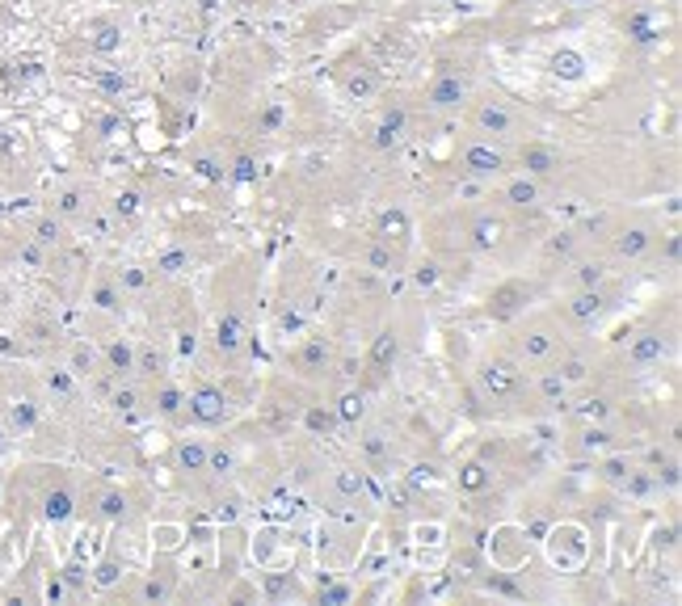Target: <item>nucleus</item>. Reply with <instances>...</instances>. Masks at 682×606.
Segmentation results:
<instances>
[{
  "instance_id": "f257e3e1",
  "label": "nucleus",
  "mask_w": 682,
  "mask_h": 606,
  "mask_svg": "<svg viewBox=\"0 0 682 606\" xmlns=\"http://www.w3.org/2000/svg\"><path fill=\"white\" fill-rule=\"evenodd\" d=\"M459 165H464L468 177H501L506 173V152H497L485 139H476V144L459 152Z\"/></svg>"
},
{
  "instance_id": "f03ea898",
  "label": "nucleus",
  "mask_w": 682,
  "mask_h": 606,
  "mask_svg": "<svg viewBox=\"0 0 682 606\" xmlns=\"http://www.w3.org/2000/svg\"><path fill=\"white\" fill-rule=\"evenodd\" d=\"M476 127L485 135L506 139V135L518 131V114L506 106V101H480V106H476Z\"/></svg>"
},
{
  "instance_id": "7ed1b4c3",
  "label": "nucleus",
  "mask_w": 682,
  "mask_h": 606,
  "mask_svg": "<svg viewBox=\"0 0 682 606\" xmlns=\"http://www.w3.org/2000/svg\"><path fill=\"white\" fill-rule=\"evenodd\" d=\"M468 101V80L459 76V72H443L430 85V106L434 110H443V114H451V110H459Z\"/></svg>"
},
{
  "instance_id": "20e7f679",
  "label": "nucleus",
  "mask_w": 682,
  "mask_h": 606,
  "mask_svg": "<svg viewBox=\"0 0 682 606\" xmlns=\"http://www.w3.org/2000/svg\"><path fill=\"white\" fill-rule=\"evenodd\" d=\"M190 417L198 421V426H219V421L228 417V400L219 388H203L190 396Z\"/></svg>"
},
{
  "instance_id": "39448f33",
  "label": "nucleus",
  "mask_w": 682,
  "mask_h": 606,
  "mask_svg": "<svg viewBox=\"0 0 682 606\" xmlns=\"http://www.w3.org/2000/svg\"><path fill=\"white\" fill-rule=\"evenodd\" d=\"M607 312V295L598 291V287H581L577 295H573V303H569V316L577 320V325H594L598 316Z\"/></svg>"
},
{
  "instance_id": "423d86ee",
  "label": "nucleus",
  "mask_w": 682,
  "mask_h": 606,
  "mask_svg": "<svg viewBox=\"0 0 682 606\" xmlns=\"http://www.w3.org/2000/svg\"><path fill=\"white\" fill-rule=\"evenodd\" d=\"M518 160H523V169H527L531 177H552V173L560 169V152L548 148V144H539V139H531Z\"/></svg>"
},
{
  "instance_id": "0eeeda50",
  "label": "nucleus",
  "mask_w": 682,
  "mask_h": 606,
  "mask_svg": "<svg viewBox=\"0 0 682 606\" xmlns=\"http://www.w3.org/2000/svg\"><path fill=\"white\" fill-rule=\"evenodd\" d=\"M523 303H527V287H523V282H506V287L493 291V299H489V316L506 320V316H514L518 308H523Z\"/></svg>"
},
{
  "instance_id": "6e6552de",
  "label": "nucleus",
  "mask_w": 682,
  "mask_h": 606,
  "mask_svg": "<svg viewBox=\"0 0 682 606\" xmlns=\"http://www.w3.org/2000/svg\"><path fill=\"white\" fill-rule=\"evenodd\" d=\"M485 388L493 392V400L514 396L518 392V371L510 367V362H493V367H485Z\"/></svg>"
},
{
  "instance_id": "1a4fd4ad",
  "label": "nucleus",
  "mask_w": 682,
  "mask_h": 606,
  "mask_svg": "<svg viewBox=\"0 0 682 606\" xmlns=\"http://www.w3.org/2000/svg\"><path fill=\"white\" fill-rule=\"evenodd\" d=\"M628 358L636 362V367H649V362H661V358H666V341H661V333H645L640 341H632Z\"/></svg>"
},
{
  "instance_id": "9d476101",
  "label": "nucleus",
  "mask_w": 682,
  "mask_h": 606,
  "mask_svg": "<svg viewBox=\"0 0 682 606\" xmlns=\"http://www.w3.org/2000/svg\"><path fill=\"white\" fill-rule=\"evenodd\" d=\"M396 350H400V337H396L392 329L379 333V337H375V350H371V362H367L371 375H384L388 362H396Z\"/></svg>"
},
{
  "instance_id": "9b49d317",
  "label": "nucleus",
  "mask_w": 682,
  "mask_h": 606,
  "mask_svg": "<svg viewBox=\"0 0 682 606\" xmlns=\"http://www.w3.org/2000/svg\"><path fill=\"white\" fill-rule=\"evenodd\" d=\"M649 240H653V236H649L645 228H628V232H619V236H615V253H619V257H628V261H636V257H645V253H649Z\"/></svg>"
},
{
  "instance_id": "f8f14e48",
  "label": "nucleus",
  "mask_w": 682,
  "mask_h": 606,
  "mask_svg": "<svg viewBox=\"0 0 682 606\" xmlns=\"http://www.w3.org/2000/svg\"><path fill=\"white\" fill-rule=\"evenodd\" d=\"M506 202H510V207H535V202H539L535 177H514V181H506Z\"/></svg>"
},
{
  "instance_id": "ddd939ff",
  "label": "nucleus",
  "mask_w": 682,
  "mask_h": 606,
  "mask_svg": "<svg viewBox=\"0 0 682 606\" xmlns=\"http://www.w3.org/2000/svg\"><path fill=\"white\" fill-rule=\"evenodd\" d=\"M552 72L560 80H581L586 76V59H581V51H556L552 55Z\"/></svg>"
},
{
  "instance_id": "4468645a",
  "label": "nucleus",
  "mask_w": 682,
  "mask_h": 606,
  "mask_svg": "<svg viewBox=\"0 0 682 606\" xmlns=\"http://www.w3.org/2000/svg\"><path fill=\"white\" fill-rule=\"evenodd\" d=\"M400 131H405V110H388L384 123H379V131H375V144L379 148H392L396 139H400Z\"/></svg>"
},
{
  "instance_id": "2eb2a0df",
  "label": "nucleus",
  "mask_w": 682,
  "mask_h": 606,
  "mask_svg": "<svg viewBox=\"0 0 682 606\" xmlns=\"http://www.w3.org/2000/svg\"><path fill=\"white\" fill-rule=\"evenodd\" d=\"M304 426L316 430V434H333L341 426V417H337V409H308L304 413Z\"/></svg>"
},
{
  "instance_id": "dca6fc26",
  "label": "nucleus",
  "mask_w": 682,
  "mask_h": 606,
  "mask_svg": "<svg viewBox=\"0 0 682 606\" xmlns=\"http://www.w3.org/2000/svg\"><path fill=\"white\" fill-rule=\"evenodd\" d=\"M501 240V228L493 224V219H480V224H472V249H480V253H489L493 245Z\"/></svg>"
},
{
  "instance_id": "f3484780",
  "label": "nucleus",
  "mask_w": 682,
  "mask_h": 606,
  "mask_svg": "<svg viewBox=\"0 0 682 606\" xmlns=\"http://www.w3.org/2000/svg\"><path fill=\"white\" fill-rule=\"evenodd\" d=\"M552 350H556V341H552L548 333H531V337H523V358H531V362H544Z\"/></svg>"
},
{
  "instance_id": "a211bd4d",
  "label": "nucleus",
  "mask_w": 682,
  "mask_h": 606,
  "mask_svg": "<svg viewBox=\"0 0 682 606\" xmlns=\"http://www.w3.org/2000/svg\"><path fill=\"white\" fill-rule=\"evenodd\" d=\"M325 362H329V346H325V341H308L304 354H299V367H304L308 375H312V371H320Z\"/></svg>"
},
{
  "instance_id": "6ab92c4d",
  "label": "nucleus",
  "mask_w": 682,
  "mask_h": 606,
  "mask_svg": "<svg viewBox=\"0 0 682 606\" xmlns=\"http://www.w3.org/2000/svg\"><path fill=\"white\" fill-rule=\"evenodd\" d=\"M177 463H182L186 472H207V447H198V442H186V447L177 451Z\"/></svg>"
},
{
  "instance_id": "aec40b11",
  "label": "nucleus",
  "mask_w": 682,
  "mask_h": 606,
  "mask_svg": "<svg viewBox=\"0 0 682 606\" xmlns=\"http://www.w3.org/2000/svg\"><path fill=\"white\" fill-rule=\"evenodd\" d=\"M236 346H240V320L236 316H224V320H219V350L236 354Z\"/></svg>"
},
{
  "instance_id": "412c9836",
  "label": "nucleus",
  "mask_w": 682,
  "mask_h": 606,
  "mask_svg": "<svg viewBox=\"0 0 682 606\" xmlns=\"http://www.w3.org/2000/svg\"><path fill=\"white\" fill-rule=\"evenodd\" d=\"M333 484H337V493H341V497H358V493H363V472L346 468V472H337V476H333Z\"/></svg>"
},
{
  "instance_id": "4be33fe9",
  "label": "nucleus",
  "mask_w": 682,
  "mask_h": 606,
  "mask_svg": "<svg viewBox=\"0 0 682 606\" xmlns=\"http://www.w3.org/2000/svg\"><path fill=\"white\" fill-rule=\"evenodd\" d=\"M539 388H544L548 404H556V409H560V404H565V392H569V383H565V379H560L556 371H552V375H544V379H539Z\"/></svg>"
},
{
  "instance_id": "5701e85b",
  "label": "nucleus",
  "mask_w": 682,
  "mask_h": 606,
  "mask_svg": "<svg viewBox=\"0 0 682 606\" xmlns=\"http://www.w3.org/2000/svg\"><path fill=\"white\" fill-rule=\"evenodd\" d=\"M459 484H464L468 493H476V489H485L489 484V472H485V463H468L464 472H459Z\"/></svg>"
},
{
  "instance_id": "b1692460",
  "label": "nucleus",
  "mask_w": 682,
  "mask_h": 606,
  "mask_svg": "<svg viewBox=\"0 0 682 606\" xmlns=\"http://www.w3.org/2000/svg\"><path fill=\"white\" fill-rule=\"evenodd\" d=\"M337 417H341V426H354L358 417H363V396H341V404H337Z\"/></svg>"
},
{
  "instance_id": "393cba45",
  "label": "nucleus",
  "mask_w": 682,
  "mask_h": 606,
  "mask_svg": "<svg viewBox=\"0 0 682 606\" xmlns=\"http://www.w3.org/2000/svg\"><path fill=\"white\" fill-rule=\"evenodd\" d=\"M190 266V253H182V249H173V253H165L156 261V270H165V274H177V270H186Z\"/></svg>"
},
{
  "instance_id": "a878e982",
  "label": "nucleus",
  "mask_w": 682,
  "mask_h": 606,
  "mask_svg": "<svg viewBox=\"0 0 682 606\" xmlns=\"http://www.w3.org/2000/svg\"><path fill=\"white\" fill-rule=\"evenodd\" d=\"M577 282H581V287H598V282H603V266H598V261L577 266Z\"/></svg>"
},
{
  "instance_id": "bb28decb",
  "label": "nucleus",
  "mask_w": 682,
  "mask_h": 606,
  "mask_svg": "<svg viewBox=\"0 0 682 606\" xmlns=\"http://www.w3.org/2000/svg\"><path fill=\"white\" fill-rule=\"evenodd\" d=\"M556 375L565 379V383H581V379H586V362H581V358H569V362H565V367H560Z\"/></svg>"
},
{
  "instance_id": "cd10ccee",
  "label": "nucleus",
  "mask_w": 682,
  "mask_h": 606,
  "mask_svg": "<svg viewBox=\"0 0 682 606\" xmlns=\"http://www.w3.org/2000/svg\"><path fill=\"white\" fill-rule=\"evenodd\" d=\"M47 514H51V518H68V514H72V497H68V493H51Z\"/></svg>"
},
{
  "instance_id": "c85d7f7f",
  "label": "nucleus",
  "mask_w": 682,
  "mask_h": 606,
  "mask_svg": "<svg viewBox=\"0 0 682 606\" xmlns=\"http://www.w3.org/2000/svg\"><path fill=\"white\" fill-rule=\"evenodd\" d=\"M110 362H114V371H131L135 367V362H131V346H118V341H114V346H110Z\"/></svg>"
},
{
  "instance_id": "c756f323",
  "label": "nucleus",
  "mask_w": 682,
  "mask_h": 606,
  "mask_svg": "<svg viewBox=\"0 0 682 606\" xmlns=\"http://www.w3.org/2000/svg\"><path fill=\"white\" fill-rule=\"evenodd\" d=\"M350 93H354V97H367V93H375V76H371V72H363V76H350Z\"/></svg>"
},
{
  "instance_id": "7c9ffc66",
  "label": "nucleus",
  "mask_w": 682,
  "mask_h": 606,
  "mask_svg": "<svg viewBox=\"0 0 682 606\" xmlns=\"http://www.w3.org/2000/svg\"><path fill=\"white\" fill-rule=\"evenodd\" d=\"M177 409H182V392L165 388V392H160V413H177Z\"/></svg>"
},
{
  "instance_id": "2f4dec72",
  "label": "nucleus",
  "mask_w": 682,
  "mask_h": 606,
  "mask_svg": "<svg viewBox=\"0 0 682 606\" xmlns=\"http://www.w3.org/2000/svg\"><path fill=\"white\" fill-rule=\"evenodd\" d=\"M367 261H371L375 270H392V253H388V249H371Z\"/></svg>"
},
{
  "instance_id": "473e14b6",
  "label": "nucleus",
  "mask_w": 682,
  "mask_h": 606,
  "mask_svg": "<svg viewBox=\"0 0 682 606\" xmlns=\"http://www.w3.org/2000/svg\"><path fill=\"white\" fill-rule=\"evenodd\" d=\"M102 514H106V518H118V514H123V497H118V493H106Z\"/></svg>"
},
{
  "instance_id": "72a5a7b5",
  "label": "nucleus",
  "mask_w": 682,
  "mask_h": 606,
  "mask_svg": "<svg viewBox=\"0 0 682 606\" xmlns=\"http://www.w3.org/2000/svg\"><path fill=\"white\" fill-rule=\"evenodd\" d=\"M97 303H102L106 312H114L118 308V291L114 287H97Z\"/></svg>"
},
{
  "instance_id": "f704fd0d",
  "label": "nucleus",
  "mask_w": 682,
  "mask_h": 606,
  "mask_svg": "<svg viewBox=\"0 0 682 606\" xmlns=\"http://www.w3.org/2000/svg\"><path fill=\"white\" fill-rule=\"evenodd\" d=\"M123 287H131V291L148 287V274H144V270H127V274H123Z\"/></svg>"
},
{
  "instance_id": "c9c22d12",
  "label": "nucleus",
  "mask_w": 682,
  "mask_h": 606,
  "mask_svg": "<svg viewBox=\"0 0 682 606\" xmlns=\"http://www.w3.org/2000/svg\"><path fill=\"white\" fill-rule=\"evenodd\" d=\"M236 181H253V160L249 156L236 160Z\"/></svg>"
},
{
  "instance_id": "e433bc0d",
  "label": "nucleus",
  "mask_w": 682,
  "mask_h": 606,
  "mask_svg": "<svg viewBox=\"0 0 682 606\" xmlns=\"http://www.w3.org/2000/svg\"><path fill=\"white\" fill-rule=\"evenodd\" d=\"M55 236H59V228L51 224V219H43V224H38V240H43V245H51Z\"/></svg>"
},
{
  "instance_id": "4c0bfd02",
  "label": "nucleus",
  "mask_w": 682,
  "mask_h": 606,
  "mask_svg": "<svg viewBox=\"0 0 682 606\" xmlns=\"http://www.w3.org/2000/svg\"><path fill=\"white\" fill-rule=\"evenodd\" d=\"M325 602H350V590L346 585H333V590H325Z\"/></svg>"
},
{
  "instance_id": "58836bf2",
  "label": "nucleus",
  "mask_w": 682,
  "mask_h": 606,
  "mask_svg": "<svg viewBox=\"0 0 682 606\" xmlns=\"http://www.w3.org/2000/svg\"><path fill=\"white\" fill-rule=\"evenodd\" d=\"M607 438H611L607 430H586V447H603Z\"/></svg>"
},
{
  "instance_id": "ea45409f",
  "label": "nucleus",
  "mask_w": 682,
  "mask_h": 606,
  "mask_svg": "<svg viewBox=\"0 0 682 606\" xmlns=\"http://www.w3.org/2000/svg\"><path fill=\"white\" fill-rule=\"evenodd\" d=\"M586 417H607V404H603V400H590V409H586Z\"/></svg>"
},
{
  "instance_id": "a19ab883",
  "label": "nucleus",
  "mask_w": 682,
  "mask_h": 606,
  "mask_svg": "<svg viewBox=\"0 0 682 606\" xmlns=\"http://www.w3.org/2000/svg\"><path fill=\"white\" fill-rule=\"evenodd\" d=\"M118 211L131 215V211H135V194H123V198H118Z\"/></svg>"
},
{
  "instance_id": "79ce46f5",
  "label": "nucleus",
  "mask_w": 682,
  "mask_h": 606,
  "mask_svg": "<svg viewBox=\"0 0 682 606\" xmlns=\"http://www.w3.org/2000/svg\"><path fill=\"white\" fill-rule=\"evenodd\" d=\"M59 207H64V211H68V215H72V211H76V207H80V198H76V194H64V202H59Z\"/></svg>"
}]
</instances>
